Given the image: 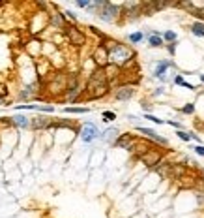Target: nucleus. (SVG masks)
Instances as JSON below:
<instances>
[{"instance_id":"nucleus-29","label":"nucleus","mask_w":204,"mask_h":218,"mask_svg":"<svg viewBox=\"0 0 204 218\" xmlns=\"http://www.w3.org/2000/svg\"><path fill=\"white\" fill-rule=\"evenodd\" d=\"M169 124H170V126H174V128H180V124L174 122V120H169Z\"/></svg>"},{"instance_id":"nucleus-11","label":"nucleus","mask_w":204,"mask_h":218,"mask_svg":"<svg viewBox=\"0 0 204 218\" xmlns=\"http://www.w3.org/2000/svg\"><path fill=\"white\" fill-rule=\"evenodd\" d=\"M103 135H105V141H107V143H113V141L118 139V130H116V128H109Z\"/></svg>"},{"instance_id":"nucleus-3","label":"nucleus","mask_w":204,"mask_h":218,"mask_svg":"<svg viewBox=\"0 0 204 218\" xmlns=\"http://www.w3.org/2000/svg\"><path fill=\"white\" fill-rule=\"evenodd\" d=\"M64 28H66V36H68V40H69V43H71V45H77V47L84 45L86 38H84V34L81 32L79 28L71 27V24H64Z\"/></svg>"},{"instance_id":"nucleus-28","label":"nucleus","mask_w":204,"mask_h":218,"mask_svg":"<svg viewBox=\"0 0 204 218\" xmlns=\"http://www.w3.org/2000/svg\"><path fill=\"white\" fill-rule=\"evenodd\" d=\"M66 15H68L69 19H73V21H75V19H77V17H75V13H73V12H66Z\"/></svg>"},{"instance_id":"nucleus-24","label":"nucleus","mask_w":204,"mask_h":218,"mask_svg":"<svg viewBox=\"0 0 204 218\" xmlns=\"http://www.w3.org/2000/svg\"><path fill=\"white\" fill-rule=\"evenodd\" d=\"M178 137L182 141H189L191 139V134H187V132H178Z\"/></svg>"},{"instance_id":"nucleus-22","label":"nucleus","mask_w":204,"mask_h":218,"mask_svg":"<svg viewBox=\"0 0 204 218\" xmlns=\"http://www.w3.org/2000/svg\"><path fill=\"white\" fill-rule=\"evenodd\" d=\"M144 117H146V119H148V120H152V122H155V124H163V122H165V120H161V119H157V117H154V115H150V113H146Z\"/></svg>"},{"instance_id":"nucleus-1","label":"nucleus","mask_w":204,"mask_h":218,"mask_svg":"<svg viewBox=\"0 0 204 218\" xmlns=\"http://www.w3.org/2000/svg\"><path fill=\"white\" fill-rule=\"evenodd\" d=\"M107 53H109V62L114 64V66H126L129 60L135 58V53L131 51L129 47L122 45L120 42H114V40H105L103 42Z\"/></svg>"},{"instance_id":"nucleus-9","label":"nucleus","mask_w":204,"mask_h":218,"mask_svg":"<svg viewBox=\"0 0 204 218\" xmlns=\"http://www.w3.org/2000/svg\"><path fill=\"white\" fill-rule=\"evenodd\" d=\"M141 160L144 162L146 165H155L159 162V154L157 153H148V154H141Z\"/></svg>"},{"instance_id":"nucleus-7","label":"nucleus","mask_w":204,"mask_h":218,"mask_svg":"<svg viewBox=\"0 0 204 218\" xmlns=\"http://www.w3.org/2000/svg\"><path fill=\"white\" fill-rule=\"evenodd\" d=\"M133 87H120L118 90L114 92V96H116V100H122V102H126V100H129L131 96H133Z\"/></svg>"},{"instance_id":"nucleus-20","label":"nucleus","mask_w":204,"mask_h":218,"mask_svg":"<svg viewBox=\"0 0 204 218\" xmlns=\"http://www.w3.org/2000/svg\"><path fill=\"white\" fill-rule=\"evenodd\" d=\"M103 119H105V122H111V120L116 119V115L113 113V111H103Z\"/></svg>"},{"instance_id":"nucleus-6","label":"nucleus","mask_w":204,"mask_h":218,"mask_svg":"<svg viewBox=\"0 0 204 218\" xmlns=\"http://www.w3.org/2000/svg\"><path fill=\"white\" fill-rule=\"evenodd\" d=\"M116 145L126 147L127 150H133L135 149V137H133V135H129V134H126V135H122V137L116 139Z\"/></svg>"},{"instance_id":"nucleus-23","label":"nucleus","mask_w":204,"mask_h":218,"mask_svg":"<svg viewBox=\"0 0 204 218\" xmlns=\"http://www.w3.org/2000/svg\"><path fill=\"white\" fill-rule=\"evenodd\" d=\"M193 111H195V105H193V104H187L185 107H182V113H187V115H191Z\"/></svg>"},{"instance_id":"nucleus-5","label":"nucleus","mask_w":204,"mask_h":218,"mask_svg":"<svg viewBox=\"0 0 204 218\" xmlns=\"http://www.w3.org/2000/svg\"><path fill=\"white\" fill-rule=\"evenodd\" d=\"M94 60H96V64H98V68H103V66L109 64V53H107L103 43L98 45V49L94 51Z\"/></svg>"},{"instance_id":"nucleus-13","label":"nucleus","mask_w":204,"mask_h":218,"mask_svg":"<svg viewBox=\"0 0 204 218\" xmlns=\"http://www.w3.org/2000/svg\"><path fill=\"white\" fill-rule=\"evenodd\" d=\"M13 124H15V126H21V128H26V126H30L28 119H26L24 115H17V117H13Z\"/></svg>"},{"instance_id":"nucleus-21","label":"nucleus","mask_w":204,"mask_h":218,"mask_svg":"<svg viewBox=\"0 0 204 218\" xmlns=\"http://www.w3.org/2000/svg\"><path fill=\"white\" fill-rule=\"evenodd\" d=\"M36 109H38V111H45V113H53V111H54L53 105H36Z\"/></svg>"},{"instance_id":"nucleus-12","label":"nucleus","mask_w":204,"mask_h":218,"mask_svg":"<svg viewBox=\"0 0 204 218\" xmlns=\"http://www.w3.org/2000/svg\"><path fill=\"white\" fill-rule=\"evenodd\" d=\"M148 43H150L152 47H159V45H163V40H161V36L157 32H154V34L148 36Z\"/></svg>"},{"instance_id":"nucleus-15","label":"nucleus","mask_w":204,"mask_h":218,"mask_svg":"<svg viewBox=\"0 0 204 218\" xmlns=\"http://www.w3.org/2000/svg\"><path fill=\"white\" fill-rule=\"evenodd\" d=\"M142 38H144V34H142V32H133V34L127 36V40H129L131 43H139V42H142Z\"/></svg>"},{"instance_id":"nucleus-16","label":"nucleus","mask_w":204,"mask_h":218,"mask_svg":"<svg viewBox=\"0 0 204 218\" xmlns=\"http://www.w3.org/2000/svg\"><path fill=\"white\" fill-rule=\"evenodd\" d=\"M174 83H176V85H182V87H185V88H189V90H195V87H193L191 83H187V81H183V77H182V75H176Z\"/></svg>"},{"instance_id":"nucleus-14","label":"nucleus","mask_w":204,"mask_h":218,"mask_svg":"<svg viewBox=\"0 0 204 218\" xmlns=\"http://www.w3.org/2000/svg\"><path fill=\"white\" fill-rule=\"evenodd\" d=\"M191 32L195 36H204V23H195L191 27Z\"/></svg>"},{"instance_id":"nucleus-2","label":"nucleus","mask_w":204,"mask_h":218,"mask_svg":"<svg viewBox=\"0 0 204 218\" xmlns=\"http://www.w3.org/2000/svg\"><path fill=\"white\" fill-rule=\"evenodd\" d=\"M96 6L101 8L99 12H98L99 19H101V21H107V23L114 21L116 15H118V12H120V8L114 6V4H111V2H96Z\"/></svg>"},{"instance_id":"nucleus-17","label":"nucleus","mask_w":204,"mask_h":218,"mask_svg":"<svg viewBox=\"0 0 204 218\" xmlns=\"http://www.w3.org/2000/svg\"><path fill=\"white\" fill-rule=\"evenodd\" d=\"M66 113H88V107H66Z\"/></svg>"},{"instance_id":"nucleus-4","label":"nucleus","mask_w":204,"mask_h":218,"mask_svg":"<svg viewBox=\"0 0 204 218\" xmlns=\"http://www.w3.org/2000/svg\"><path fill=\"white\" fill-rule=\"evenodd\" d=\"M99 135H101V132L98 130V126L92 124V122H86L83 126V130H81V139H83L84 143H90V141L98 139Z\"/></svg>"},{"instance_id":"nucleus-26","label":"nucleus","mask_w":204,"mask_h":218,"mask_svg":"<svg viewBox=\"0 0 204 218\" xmlns=\"http://www.w3.org/2000/svg\"><path fill=\"white\" fill-rule=\"evenodd\" d=\"M77 6H79V8H88L90 4H88V0H79V2H77Z\"/></svg>"},{"instance_id":"nucleus-10","label":"nucleus","mask_w":204,"mask_h":218,"mask_svg":"<svg viewBox=\"0 0 204 218\" xmlns=\"http://www.w3.org/2000/svg\"><path fill=\"white\" fill-rule=\"evenodd\" d=\"M170 66H172L170 62H167V60H161V62L157 64V68L154 70V75H155V77H161V79H163V77H165V70L170 68Z\"/></svg>"},{"instance_id":"nucleus-19","label":"nucleus","mask_w":204,"mask_h":218,"mask_svg":"<svg viewBox=\"0 0 204 218\" xmlns=\"http://www.w3.org/2000/svg\"><path fill=\"white\" fill-rule=\"evenodd\" d=\"M161 40H167V42H172V43H174V42H176V32H172V30H167V32L163 34Z\"/></svg>"},{"instance_id":"nucleus-30","label":"nucleus","mask_w":204,"mask_h":218,"mask_svg":"<svg viewBox=\"0 0 204 218\" xmlns=\"http://www.w3.org/2000/svg\"><path fill=\"white\" fill-rule=\"evenodd\" d=\"M200 81H202V83H204V75H200Z\"/></svg>"},{"instance_id":"nucleus-8","label":"nucleus","mask_w":204,"mask_h":218,"mask_svg":"<svg viewBox=\"0 0 204 218\" xmlns=\"http://www.w3.org/2000/svg\"><path fill=\"white\" fill-rule=\"evenodd\" d=\"M137 130H139V132H141V134H144V135H148V137H152V139H155V141H157V143H161V145H167V143H169V141H167L165 137H159V135H157V134H155V132H154V130H150V128H142V126H139V128H137Z\"/></svg>"},{"instance_id":"nucleus-27","label":"nucleus","mask_w":204,"mask_h":218,"mask_svg":"<svg viewBox=\"0 0 204 218\" xmlns=\"http://www.w3.org/2000/svg\"><path fill=\"white\" fill-rule=\"evenodd\" d=\"M169 53H170V55L176 53V43H170V45H169Z\"/></svg>"},{"instance_id":"nucleus-25","label":"nucleus","mask_w":204,"mask_h":218,"mask_svg":"<svg viewBox=\"0 0 204 218\" xmlns=\"http://www.w3.org/2000/svg\"><path fill=\"white\" fill-rule=\"evenodd\" d=\"M195 153H197L198 156H204V145H198V147H195Z\"/></svg>"},{"instance_id":"nucleus-18","label":"nucleus","mask_w":204,"mask_h":218,"mask_svg":"<svg viewBox=\"0 0 204 218\" xmlns=\"http://www.w3.org/2000/svg\"><path fill=\"white\" fill-rule=\"evenodd\" d=\"M51 21L56 24V27H64V17H62L60 13H54L53 17H51Z\"/></svg>"}]
</instances>
